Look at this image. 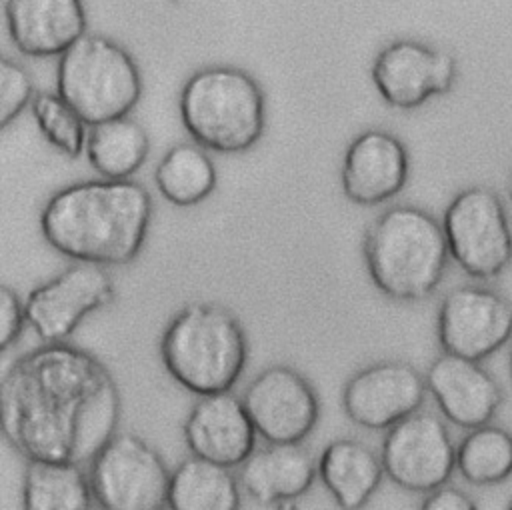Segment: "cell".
<instances>
[{"mask_svg":"<svg viewBox=\"0 0 512 510\" xmlns=\"http://www.w3.org/2000/svg\"><path fill=\"white\" fill-rule=\"evenodd\" d=\"M120 418L114 374L76 344L42 342L2 374V434L26 462L90 464L118 434Z\"/></svg>","mask_w":512,"mask_h":510,"instance_id":"1","label":"cell"},{"mask_svg":"<svg viewBox=\"0 0 512 510\" xmlns=\"http://www.w3.org/2000/svg\"><path fill=\"white\" fill-rule=\"evenodd\" d=\"M152 198L134 180H84L60 188L40 214V232L58 254L86 264L124 266L148 236Z\"/></svg>","mask_w":512,"mask_h":510,"instance_id":"2","label":"cell"},{"mask_svg":"<svg viewBox=\"0 0 512 510\" xmlns=\"http://www.w3.org/2000/svg\"><path fill=\"white\" fill-rule=\"evenodd\" d=\"M168 376L194 396L230 392L248 364V336L234 312L218 302L182 306L160 336Z\"/></svg>","mask_w":512,"mask_h":510,"instance_id":"3","label":"cell"},{"mask_svg":"<svg viewBox=\"0 0 512 510\" xmlns=\"http://www.w3.org/2000/svg\"><path fill=\"white\" fill-rule=\"evenodd\" d=\"M442 224L426 210L398 204L366 230L364 262L372 284L396 302H420L440 286L448 266Z\"/></svg>","mask_w":512,"mask_h":510,"instance_id":"4","label":"cell"},{"mask_svg":"<svg viewBox=\"0 0 512 510\" xmlns=\"http://www.w3.org/2000/svg\"><path fill=\"white\" fill-rule=\"evenodd\" d=\"M190 138L206 150L236 154L264 132V94L258 82L234 66H208L192 74L178 100Z\"/></svg>","mask_w":512,"mask_h":510,"instance_id":"5","label":"cell"},{"mask_svg":"<svg viewBox=\"0 0 512 510\" xmlns=\"http://www.w3.org/2000/svg\"><path fill=\"white\" fill-rule=\"evenodd\" d=\"M56 86L88 126L128 116L142 96L134 58L104 34H84L60 56Z\"/></svg>","mask_w":512,"mask_h":510,"instance_id":"6","label":"cell"},{"mask_svg":"<svg viewBox=\"0 0 512 510\" xmlns=\"http://www.w3.org/2000/svg\"><path fill=\"white\" fill-rule=\"evenodd\" d=\"M90 484L100 510H164L172 470L136 432H118L90 462Z\"/></svg>","mask_w":512,"mask_h":510,"instance_id":"7","label":"cell"},{"mask_svg":"<svg viewBox=\"0 0 512 510\" xmlns=\"http://www.w3.org/2000/svg\"><path fill=\"white\" fill-rule=\"evenodd\" d=\"M450 258L474 280H494L512 262V230L498 194L484 186L458 192L444 210Z\"/></svg>","mask_w":512,"mask_h":510,"instance_id":"8","label":"cell"},{"mask_svg":"<svg viewBox=\"0 0 512 510\" xmlns=\"http://www.w3.org/2000/svg\"><path fill=\"white\" fill-rule=\"evenodd\" d=\"M116 300L112 276L98 264L76 262L34 286L24 300L32 332L44 344L68 342L82 322Z\"/></svg>","mask_w":512,"mask_h":510,"instance_id":"9","label":"cell"},{"mask_svg":"<svg viewBox=\"0 0 512 510\" xmlns=\"http://www.w3.org/2000/svg\"><path fill=\"white\" fill-rule=\"evenodd\" d=\"M386 478L402 490L428 494L456 470V444L446 422L418 410L386 430L380 448Z\"/></svg>","mask_w":512,"mask_h":510,"instance_id":"10","label":"cell"},{"mask_svg":"<svg viewBox=\"0 0 512 510\" xmlns=\"http://www.w3.org/2000/svg\"><path fill=\"white\" fill-rule=\"evenodd\" d=\"M242 400L266 444H302L320 420L314 384L288 364L260 370L248 382Z\"/></svg>","mask_w":512,"mask_h":510,"instance_id":"11","label":"cell"},{"mask_svg":"<svg viewBox=\"0 0 512 510\" xmlns=\"http://www.w3.org/2000/svg\"><path fill=\"white\" fill-rule=\"evenodd\" d=\"M436 338L442 352L482 362L512 340V302L486 286H456L440 302Z\"/></svg>","mask_w":512,"mask_h":510,"instance_id":"12","label":"cell"},{"mask_svg":"<svg viewBox=\"0 0 512 510\" xmlns=\"http://www.w3.org/2000/svg\"><path fill=\"white\" fill-rule=\"evenodd\" d=\"M426 376L404 360H378L356 370L342 388V410L366 430H388L422 410Z\"/></svg>","mask_w":512,"mask_h":510,"instance_id":"13","label":"cell"},{"mask_svg":"<svg viewBox=\"0 0 512 510\" xmlns=\"http://www.w3.org/2000/svg\"><path fill=\"white\" fill-rule=\"evenodd\" d=\"M454 80V58L416 40L390 42L372 64V82L378 94L400 110L418 108L428 98L446 94Z\"/></svg>","mask_w":512,"mask_h":510,"instance_id":"14","label":"cell"},{"mask_svg":"<svg viewBox=\"0 0 512 510\" xmlns=\"http://www.w3.org/2000/svg\"><path fill=\"white\" fill-rule=\"evenodd\" d=\"M256 436L244 400L232 390L198 396L182 424L188 452L226 468H240L250 458Z\"/></svg>","mask_w":512,"mask_h":510,"instance_id":"15","label":"cell"},{"mask_svg":"<svg viewBox=\"0 0 512 510\" xmlns=\"http://www.w3.org/2000/svg\"><path fill=\"white\" fill-rule=\"evenodd\" d=\"M428 394L450 424L472 430L490 424L504 404L500 382L482 362L442 352L426 370Z\"/></svg>","mask_w":512,"mask_h":510,"instance_id":"16","label":"cell"},{"mask_svg":"<svg viewBox=\"0 0 512 510\" xmlns=\"http://www.w3.org/2000/svg\"><path fill=\"white\" fill-rule=\"evenodd\" d=\"M408 180V152L390 132L372 128L352 140L344 154L340 182L344 196L360 206L394 198Z\"/></svg>","mask_w":512,"mask_h":510,"instance_id":"17","label":"cell"},{"mask_svg":"<svg viewBox=\"0 0 512 510\" xmlns=\"http://www.w3.org/2000/svg\"><path fill=\"white\" fill-rule=\"evenodd\" d=\"M6 28L26 56H62L86 32L82 0H6Z\"/></svg>","mask_w":512,"mask_h":510,"instance_id":"18","label":"cell"},{"mask_svg":"<svg viewBox=\"0 0 512 510\" xmlns=\"http://www.w3.org/2000/svg\"><path fill=\"white\" fill-rule=\"evenodd\" d=\"M242 490L260 506L300 500L318 480V460L302 444H266L240 466Z\"/></svg>","mask_w":512,"mask_h":510,"instance_id":"19","label":"cell"},{"mask_svg":"<svg viewBox=\"0 0 512 510\" xmlns=\"http://www.w3.org/2000/svg\"><path fill=\"white\" fill-rule=\"evenodd\" d=\"M384 478L382 456L358 438H336L320 452L318 480L340 510H362Z\"/></svg>","mask_w":512,"mask_h":510,"instance_id":"20","label":"cell"},{"mask_svg":"<svg viewBox=\"0 0 512 510\" xmlns=\"http://www.w3.org/2000/svg\"><path fill=\"white\" fill-rule=\"evenodd\" d=\"M168 510H240L242 484L232 468L188 456L170 476Z\"/></svg>","mask_w":512,"mask_h":510,"instance_id":"21","label":"cell"},{"mask_svg":"<svg viewBox=\"0 0 512 510\" xmlns=\"http://www.w3.org/2000/svg\"><path fill=\"white\" fill-rule=\"evenodd\" d=\"M94 492L80 464L28 462L22 476V510H90Z\"/></svg>","mask_w":512,"mask_h":510,"instance_id":"22","label":"cell"},{"mask_svg":"<svg viewBox=\"0 0 512 510\" xmlns=\"http://www.w3.org/2000/svg\"><path fill=\"white\" fill-rule=\"evenodd\" d=\"M148 150L144 128L130 116L92 126L86 138L90 166L108 180H130L144 164Z\"/></svg>","mask_w":512,"mask_h":510,"instance_id":"23","label":"cell"},{"mask_svg":"<svg viewBox=\"0 0 512 510\" xmlns=\"http://www.w3.org/2000/svg\"><path fill=\"white\" fill-rule=\"evenodd\" d=\"M154 182L170 204L188 208L212 194L216 186V168L200 144L180 142L158 162Z\"/></svg>","mask_w":512,"mask_h":510,"instance_id":"24","label":"cell"},{"mask_svg":"<svg viewBox=\"0 0 512 510\" xmlns=\"http://www.w3.org/2000/svg\"><path fill=\"white\" fill-rule=\"evenodd\" d=\"M456 472L472 486H496L512 476V432L484 424L456 444Z\"/></svg>","mask_w":512,"mask_h":510,"instance_id":"25","label":"cell"},{"mask_svg":"<svg viewBox=\"0 0 512 510\" xmlns=\"http://www.w3.org/2000/svg\"><path fill=\"white\" fill-rule=\"evenodd\" d=\"M32 116L42 136L64 156L78 158L86 150V122L60 96L40 92L32 100Z\"/></svg>","mask_w":512,"mask_h":510,"instance_id":"26","label":"cell"},{"mask_svg":"<svg viewBox=\"0 0 512 510\" xmlns=\"http://www.w3.org/2000/svg\"><path fill=\"white\" fill-rule=\"evenodd\" d=\"M30 74L10 58H0V126L6 128L30 104Z\"/></svg>","mask_w":512,"mask_h":510,"instance_id":"27","label":"cell"},{"mask_svg":"<svg viewBox=\"0 0 512 510\" xmlns=\"http://www.w3.org/2000/svg\"><path fill=\"white\" fill-rule=\"evenodd\" d=\"M26 326L28 318L24 302L10 286L4 284L0 288V350L6 352L10 346H14Z\"/></svg>","mask_w":512,"mask_h":510,"instance_id":"28","label":"cell"},{"mask_svg":"<svg viewBox=\"0 0 512 510\" xmlns=\"http://www.w3.org/2000/svg\"><path fill=\"white\" fill-rule=\"evenodd\" d=\"M418 510H478V504L462 488L444 484L428 492Z\"/></svg>","mask_w":512,"mask_h":510,"instance_id":"29","label":"cell"},{"mask_svg":"<svg viewBox=\"0 0 512 510\" xmlns=\"http://www.w3.org/2000/svg\"><path fill=\"white\" fill-rule=\"evenodd\" d=\"M272 510H300V504H298V500H286V502L276 504Z\"/></svg>","mask_w":512,"mask_h":510,"instance_id":"30","label":"cell"},{"mask_svg":"<svg viewBox=\"0 0 512 510\" xmlns=\"http://www.w3.org/2000/svg\"><path fill=\"white\" fill-rule=\"evenodd\" d=\"M508 374L512 378V348H510V354H508Z\"/></svg>","mask_w":512,"mask_h":510,"instance_id":"31","label":"cell"},{"mask_svg":"<svg viewBox=\"0 0 512 510\" xmlns=\"http://www.w3.org/2000/svg\"><path fill=\"white\" fill-rule=\"evenodd\" d=\"M508 196L512 200V174H510V180H508Z\"/></svg>","mask_w":512,"mask_h":510,"instance_id":"32","label":"cell"},{"mask_svg":"<svg viewBox=\"0 0 512 510\" xmlns=\"http://www.w3.org/2000/svg\"><path fill=\"white\" fill-rule=\"evenodd\" d=\"M508 510H512V502H510V506H508Z\"/></svg>","mask_w":512,"mask_h":510,"instance_id":"33","label":"cell"}]
</instances>
